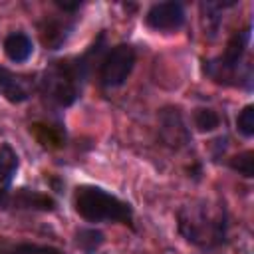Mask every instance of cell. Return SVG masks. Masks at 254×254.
<instances>
[{
	"mask_svg": "<svg viewBox=\"0 0 254 254\" xmlns=\"http://www.w3.org/2000/svg\"><path fill=\"white\" fill-rule=\"evenodd\" d=\"M54 4H56L64 14H69V16H71V14H75V12L83 6V2H64V0H56Z\"/></svg>",
	"mask_w": 254,
	"mask_h": 254,
	"instance_id": "cell-17",
	"label": "cell"
},
{
	"mask_svg": "<svg viewBox=\"0 0 254 254\" xmlns=\"http://www.w3.org/2000/svg\"><path fill=\"white\" fill-rule=\"evenodd\" d=\"M103 46L105 34H99L97 40L81 56L50 62L38 79V89L46 103H50L56 109L73 105L81 97L93 62L103 54Z\"/></svg>",
	"mask_w": 254,
	"mask_h": 254,
	"instance_id": "cell-1",
	"label": "cell"
},
{
	"mask_svg": "<svg viewBox=\"0 0 254 254\" xmlns=\"http://www.w3.org/2000/svg\"><path fill=\"white\" fill-rule=\"evenodd\" d=\"M135 65V48L131 44L113 46L99 64V85L101 87H119L127 81Z\"/></svg>",
	"mask_w": 254,
	"mask_h": 254,
	"instance_id": "cell-5",
	"label": "cell"
},
{
	"mask_svg": "<svg viewBox=\"0 0 254 254\" xmlns=\"http://www.w3.org/2000/svg\"><path fill=\"white\" fill-rule=\"evenodd\" d=\"M20 159L10 143H0V208H6L12 181L18 173Z\"/></svg>",
	"mask_w": 254,
	"mask_h": 254,
	"instance_id": "cell-10",
	"label": "cell"
},
{
	"mask_svg": "<svg viewBox=\"0 0 254 254\" xmlns=\"http://www.w3.org/2000/svg\"><path fill=\"white\" fill-rule=\"evenodd\" d=\"M236 129L244 137L254 135V105H246L236 117Z\"/></svg>",
	"mask_w": 254,
	"mask_h": 254,
	"instance_id": "cell-16",
	"label": "cell"
},
{
	"mask_svg": "<svg viewBox=\"0 0 254 254\" xmlns=\"http://www.w3.org/2000/svg\"><path fill=\"white\" fill-rule=\"evenodd\" d=\"M4 54L14 64H24L34 54L32 38L26 32H10L4 38Z\"/></svg>",
	"mask_w": 254,
	"mask_h": 254,
	"instance_id": "cell-11",
	"label": "cell"
},
{
	"mask_svg": "<svg viewBox=\"0 0 254 254\" xmlns=\"http://www.w3.org/2000/svg\"><path fill=\"white\" fill-rule=\"evenodd\" d=\"M0 254H64L56 246L36 242H6L0 240Z\"/></svg>",
	"mask_w": 254,
	"mask_h": 254,
	"instance_id": "cell-12",
	"label": "cell"
},
{
	"mask_svg": "<svg viewBox=\"0 0 254 254\" xmlns=\"http://www.w3.org/2000/svg\"><path fill=\"white\" fill-rule=\"evenodd\" d=\"M250 36H252V26L246 24L244 30L236 32L224 52L212 60L202 62V71L208 75L212 81L222 83V85H234V87H252V67L250 64H244V56L250 46Z\"/></svg>",
	"mask_w": 254,
	"mask_h": 254,
	"instance_id": "cell-3",
	"label": "cell"
},
{
	"mask_svg": "<svg viewBox=\"0 0 254 254\" xmlns=\"http://www.w3.org/2000/svg\"><path fill=\"white\" fill-rule=\"evenodd\" d=\"M192 121H194V127L202 133H208V131H214L218 125H220V115L214 111V109H208V107H200L194 111L192 115Z\"/></svg>",
	"mask_w": 254,
	"mask_h": 254,
	"instance_id": "cell-14",
	"label": "cell"
},
{
	"mask_svg": "<svg viewBox=\"0 0 254 254\" xmlns=\"http://www.w3.org/2000/svg\"><path fill=\"white\" fill-rule=\"evenodd\" d=\"M73 208L87 222L131 224L133 208L129 202L95 185H79L73 190Z\"/></svg>",
	"mask_w": 254,
	"mask_h": 254,
	"instance_id": "cell-4",
	"label": "cell"
},
{
	"mask_svg": "<svg viewBox=\"0 0 254 254\" xmlns=\"http://www.w3.org/2000/svg\"><path fill=\"white\" fill-rule=\"evenodd\" d=\"M177 228L189 244L202 252H212L226 244L228 210L224 202L212 204L208 200H194L177 212Z\"/></svg>",
	"mask_w": 254,
	"mask_h": 254,
	"instance_id": "cell-2",
	"label": "cell"
},
{
	"mask_svg": "<svg viewBox=\"0 0 254 254\" xmlns=\"http://www.w3.org/2000/svg\"><path fill=\"white\" fill-rule=\"evenodd\" d=\"M73 242L83 254H97V250L105 242V234L97 228H77L73 234Z\"/></svg>",
	"mask_w": 254,
	"mask_h": 254,
	"instance_id": "cell-13",
	"label": "cell"
},
{
	"mask_svg": "<svg viewBox=\"0 0 254 254\" xmlns=\"http://www.w3.org/2000/svg\"><path fill=\"white\" fill-rule=\"evenodd\" d=\"M12 206V208H18V210H40V212H52L56 210V200L46 194V192H40V190H34V189H18L14 194L10 192V198H8V204L6 208Z\"/></svg>",
	"mask_w": 254,
	"mask_h": 254,
	"instance_id": "cell-9",
	"label": "cell"
},
{
	"mask_svg": "<svg viewBox=\"0 0 254 254\" xmlns=\"http://www.w3.org/2000/svg\"><path fill=\"white\" fill-rule=\"evenodd\" d=\"M38 81L32 75L14 73L6 67H0V95L10 103H24L32 97Z\"/></svg>",
	"mask_w": 254,
	"mask_h": 254,
	"instance_id": "cell-7",
	"label": "cell"
},
{
	"mask_svg": "<svg viewBox=\"0 0 254 254\" xmlns=\"http://www.w3.org/2000/svg\"><path fill=\"white\" fill-rule=\"evenodd\" d=\"M75 28L73 16H50L40 24V40L46 50H60Z\"/></svg>",
	"mask_w": 254,
	"mask_h": 254,
	"instance_id": "cell-8",
	"label": "cell"
},
{
	"mask_svg": "<svg viewBox=\"0 0 254 254\" xmlns=\"http://www.w3.org/2000/svg\"><path fill=\"white\" fill-rule=\"evenodd\" d=\"M185 20H187L185 6L175 0L157 2L145 14V24L157 32H175L185 26Z\"/></svg>",
	"mask_w": 254,
	"mask_h": 254,
	"instance_id": "cell-6",
	"label": "cell"
},
{
	"mask_svg": "<svg viewBox=\"0 0 254 254\" xmlns=\"http://www.w3.org/2000/svg\"><path fill=\"white\" fill-rule=\"evenodd\" d=\"M228 167L238 173L240 177L244 179H252L254 177V153L252 151H242L238 155H234L230 161H228Z\"/></svg>",
	"mask_w": 254,
	"mask_h": 254,
	"instance_id": "cell-15",
	"label": "cell"
}]
</instances>
